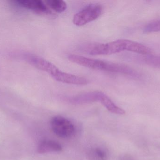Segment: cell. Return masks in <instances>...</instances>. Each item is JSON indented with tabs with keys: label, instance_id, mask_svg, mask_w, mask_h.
I'll use <instances>...</instances> for the list:
<instances>
[{
	"label": "cell",
	"instance_id": "obj_11",
	"mask_svg": "<svg viewBox=\"0 0 160 160\" xmlns=\"http://www.w3.org/2000/svg\"><path fill=\"white\" fill-rule=\"evenodd\" d=\"M144 61L146 64L151 66L160 68V56L146 55Z\"/></svg>",
	"mask_w": 160,
	"mask_h": 160
},
{
	"label": "cell",
	"instance_id": "obj_2",
	"mask_svg": "<svg viewBox=\"0 0 160 160\" xmlns=\"http://www.w3.org/2000/svg\"><path fill=\"white\" fill-rule=\"evenodd\" d=\"M23 57L30 65L47 72L60 82L75 85H85L88 83V80L86 78L62 71L54 64L39 56L25 54Z\"/></svg>",
	"mask_w": 160,
	"mask_h": 160
},
{
	"label": "cell",
	"instance_id": "obj_12",
	"mask_svg": "<svg viewBox=\"0 0 160 160\" xmlns=\"http://www.w3.org/2000/svg\"><path fill=\"white\" fill-rule=\"evenodd\" d=\"M143 31L146 33L160 32V20L148 23L145 26Z\"/></svg>",
	"mask_w": 160,
	"mask_h": 160
},
{
	"label": "cell",
	"instance_id": "obj_8",
	"mask_svg": "<svg viewBox=\"0 0 160 160\" xmlns=\"http://www.w3.org/2000/svg\"><path fill=\"white\" fill-rule=\"evenodd\" d=\"M62 149V146L59 143L51 140H45L39 144L38 147V152L40 154H45L60 152Z\"/></svg>",
	"mask_w": 160,
	"mask_h": 160
},
{
	"label": "cell",
	"instance_id": "obj_10",
	"mask_svg": "<svg viewBox=\"0 0 160 160\" xmlns=\"http://www.w3.org/2000/svg\"><path fill=\"white\" fill-rule=\"evenodd\" d=\"M89 160H106L107 155L105 151L99 148H93L88 154Z\"/></svg>",
	"mask_w": 160,
	"mask_h": 160
},
{
	"label": "cell",
	"instance_id": "obj_6",
	"mask_svg": "<svg viewBox=\"0 0 160 160\" xmlns=\"http://www.w3.org/2000/svg\"><path fill=\"white\" fill-rule=\"evenodd\" d=\"M105 94L101 91H92L67 98L68 101L73 104H84L98 101L101 102Z\"/></svg>",
	"mask_w": 160,
	"mask_h": 160
},
{
	"label": "cell",
	"instance_id": "obj_3",
	"mask_svg": "<svg viewBox=\"0 0 160 160\" xmlns=\"http://www.w3.org/2000/svg\"><path fill=\"white\" fill-rule=\"evenodd\" d=\"M68 59L72 63L95 70L124 74L133 77L139 76V74L132 69L122 64L92 59L74 54L68 55Z\"/></svg>",
	"mask_w": 160,
	"mask_h": 160
},
{
	"label": "cell",
	"instance_id": "obj_4",
	"mask_svg": "<svg viewBox=\"0 0 160 160\" xmlns=\"http://www.w3.org/2000/svg\"><path fill=\"white\" fill-rule=\"evenodd\" d=\"M103 11L102 6L99 4H90L76 13L73 17V23L77 26L85 25L97 19Z\"/></svg>",
	"mask_w": 160,
	"mask_h": 160
},
{
	"label": "cell",
	"instance_id": "obj_1",
	"mask_svg": "<svg viewBox=\"0 0 160 160\" xmlns=\"http://www.w3.org/2000/svg\"><path fill=\"white\" fill-rule=\"evenodd\" d=\"M81 49L92 55H110L124 51H128L143 55L151 53L150 48L136 41L119 39L106 43H90L82 46Z\"/></svg>",
	"mask_w": 160,
	"mask_h": 160
},
{
	"label": "cell",
	"instance_id": "obj_7",
	"mask_svg": "<svg viewBox=\"0 0 160 160\" xmlns=\"http://www.w3.org/2000/svg\"><path fill=\"white\" fill-rule=\"evenodd\" d=\"M13 2L19 6L32 10L38 14H52V12L50 10L46 3L41 0H17Z\"/></svg>",
	"mask_w": 160,
	"mask_h": 160
},
{
	"label": "cell",
	"instance_id": "obj_5",
	"mask_svg": "<svg viewBox=\"0 0 160 160\" xmlns=\"http://www.w3.org/2000/svg\"><path fill=\"white\" fill-rule=\"evenodd\" d=\"M51 126L57 136L62 138H68L75 133V128L71 121L61 116L53 117L51 121Z\"/></svg>",
	"mask_w": 160,
	"mask_h": 160
},
{
	"label": "cell",
	"instance_id": "obj_9",
	"mask_svg": "<svg viewBox=\"0 0 160 160\" xmlns=\"http://www.w3.org/2000/svg\"><path fill=\"white\" fill-rule=\"evenodd\" d=\"M45 3L48 7L57 13H62L67 8L66 3L62 0H47Z\"/></svg>",
	"mask_w": 160,
	"mask_h": 160
}]
</instances>
